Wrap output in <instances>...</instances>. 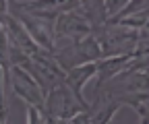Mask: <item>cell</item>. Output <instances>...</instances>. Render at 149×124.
<instances>
[{"label":"cell","instance_id":"6da1fadb","mask_svg":"<svg viewBox=\"0 0 149 124\" xmlns=\"http://www.w3.org/2000/svg\"><path fill=\"white\" fill-rule=\"evenodd\" d=\"M139 33L137 29H130L124 25H112L108 23L102 31H95L93 37L97 39L104 58H114V56H126V54H135L137 42H139Z\"/></svg>","mask_w":149,"mask_h":124},{"label":"cell","instance_id":"7a4b0ae2","mask_svg":"<svg viewBox=\"0 0 149 124\" xmlns=\"http://www.w3.org/2000/svg\"><path fill=\"white\" fill-rule=\"evenodd\" d=\"M54 58H56V62L60 64V68L64 73H70V70L79 68V66L104 60V52H102L97 39L93 37V35H89L85 39H79V42H74L66 48L56 50Z\"/></svg>","mask_w":149,"mask_h":124},{"label":"cell","instance_id":"3957f363","mask_svg":"<svg viewBox=\"0 0 149 124\" xmlns=\"http://www.w3.org/2000/svg\"><path fill=\"white\" fill-rule=\"evenodd\" d=\"M23 68L33 75V79L40 83L42 91L46 95L54 89L56 85L64 83V79H66V73L60 68V64L56 62L54 54H52V52H46V50H40L35 56H31L23 64Z\"/></svg>","mask_w":149,"mask_h":124},{"label":"cell","instance_id":"277c9868","mask_svg":"<svg viewBox=\"0 0 149 124\" xmlns=\"http://www.w3.org/2000/svg\"><path fill=\"white\" fill-rule=\"evenodd\" d=\"M79 8L77 10H70V12H64L60 19L56 21V50L66 48V46H70L74 42L93 35L91 23L85 19V15Z\"/></svg>","mask_w":149,"mask_h":124},{"label":"cell","instance_id":"5b68a950","mask_svg":"<svg viewBox=\"0 0 149 124\" xmlns=\"http://www.w3.org/2000/svg\"><path fill=\"white\" fill-rule=\"evenodd\" d=\"M83 112H89V110H85L79 103V99L72 95V91L66 87V83L56 85L54 89L46 95V114L52 120H56V122L70 120V118L79 116Z\"/></svg>","mask_w":149,"mask_h":124},{"label":"cell","instance_id":"8992f818","mask_svg":"<svg viewBox=\"0 0 149 124\" xmlns=\"http://www.w3.org/2000/svg\"><path fill=\"white\" fill-rule=\"evenodd\" d=\"M10 79H13V87L10 91L15 97L23 99L29 105H35L40 110H46V93L42 91L40 83L33 79V75L29 70H25L23 66H13L10 68Z\"/></svg>","mask_w":149,"mask_h":124},{"label":"cell","instance_id":"52a82bcc","mask_svg":"<svg viewBox=\"0 0 149 124\" xmlns=\"http://www.w3.org/2000/svg\"><path fill=\"white\" fill-rule=\"evenodd\" d=\"M10 12L25 25V29L29 31V35L33 37V42L37 46H40L42 50L54 54L56 52V23L40 19V17H33V15H29V12L21 10V8H17V10L10 8Z\"/></svg>","mask_w":149,"mask_h":124},{"label":"cell","instance_id":"ba28073f","mask_svg":"<svg viewBox=\"0 0 149 124\" xmlns=\"http://www.w3.org/2000/svg\"><path fill=\"white\" fill-rule=\"evenodd\" d=\"M137 58V54H126V56H114V58H104L97 62V83H95V89L102 91L106 83H112L114 79H118L124 70L130 66Z\"/></svg>","mask_w":149,"mask_h":124},{"label":"cell","instance_id":"9c48e42d","mask_svg":"<svg viewBox=\"0 0 149 124\" xmlns=\"http://www.w3.org/2000/svg\"><path fill=\"white\" fill-rule=\"evenodd\" d=\"M97 75V62H91V64H85V66H79V68H74V70H70V73H66V79H64V83H66V87L72 91V95L79 99V103L83 105L85 110H91V105H89V101L85 99V95H83V89H85V85Z\"/></svg>","mask_w":149,"mask_h":124},{"label":"cell","instance_id":"30bf717a","mask_svg":"<svg viewBox=\"0 0 149 124\" xmlns=\"http://www.w3.org/2000/svg\"><path fill=\"white\" fill-rule=\"evenodd\" d=\"M85 19L91 23L93 27V33L95 31H102L106 25H108V10H106V2H102V0H85V2H81V8H79Z\"/></svg>","mask_w":149,"mask_h":124},{"label":"cell","instance_id":"8fae6325","mask_svg":"<svg viewBox=\"0 0 149 124\" xmlns=\"http://www.w3.org/2000/svg\"><path fill=\"white\" fill-rule=\"evenodd\" d=\"M114 101L126 103L128 108H133L137 112V124H149V108H147L149 95H122L116 97Z\"/></svg>","mask_w":149,"mask_h":124},{"label":"cell","instance_id":"7c38bea8","mask_svg":"<svg viewBox=\"0 0 149 124\" xmlns=\"http://www.w3.org/2000/svg\"><path fill=\"white\" fill-rule=\"evenodd\" d=\"M25 124H52V118L46 114V110L25 103Z\"/></svg>","mask_w":149,"mask_h":124},{"label":"cell","instance_id":"4fadbf2b","mask_svg":"<svg viewBox=\"0 0 149 124\" xmlns=\"http://www.w3.org/2000/svg\"><path fill=\"white\" fill-rule=\"evenodd\" d=\"M126 4H128V0H108V2H106L108 19H110V21H112V19H116V17L126 8Z\"/></svg>","mask_w":149,"mask_h":124},{"label":"cell","instance_id":"5bb4252c","mask_svg":"<svg viewBox=\"0 0 149 124\" xmlns=\"http://www.w3.org/2000/svg\"><path fill=\"white\" fill-rule=\"evenodd\" d=\"M2 124H8V122H2Z\"/></svg>","mask_w":149,"mask_h":124}]
</instances>
